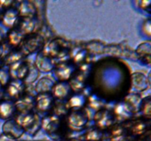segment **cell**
<instances>
[{"label": "cell", "instance_id": "obj_21", "mask_svg": "<svg viewBox=\"0 0 151 141\" xmlns=\"http://www.w3.org/2000/svg\"><path fill=\"white\" fill-rule=\"evenodd\" d=\"M87 104V97L82 93L72 94L66 101V105L69 110L83 109Z\"/></svg>", "mask_w": 151, "mask_h": 141}, {"label": "cell", "instance_id": "obj_44", "mask_svg": "<svg viewBox=\"0 0 151 141\" xmlns=\"http://www.w3.org/2000/svg\"><path fill=\"white\" fill-rule=\"evenodd\" d=\"M1 15H2V13H1V10H0V19H1Z\"/></svg>", "mask_w": 151, "mask_h": 141}, {"label": "cell", "instance_id": "obj_7", "mask_svg": "<svg viewBox=\"0 0 151 141\" xmlns=\"http://www.w3.org/2000/svg\"><path fill=\"white\" fill-rule=\"evenodd\" d=\"M44 38L39 35H30L25 39L21 44L20 51L24 56L29 55L36 52L40 48L43 46Z\"/></svg>", "mask_w": 151, "mask_h": 141}, {"label": "cell", "instance_id": "obj_22", "mask_svg": "<svg viewBox=\"0 0 151 141\" xmlns=\"http://www.w3.org/2000/svg\"><path fill=\"white\" fill-rule=\"evenodd\" d=\"M110 129L109 138L111 141H127L129 133L123 124H114Z\"/></svg>", "mask_w": 151, "mask_h": 141}, {"label": "cell", "instance_id": "obj_6", "mask_svg": "<svg viewBox=\"0 0 151 141\" xmlns=\"http://www.w3.org/2000/svg\"><path fill=\"white\" fill-rule=\"evenodd\" d=\"M94 122L96 128L103 131L112 127L116 123V120L113 112L104 108L96 112L94 115Z\"/></svg>", "mask_w": 151, "mask_h": 141}, {"label": "cell", "instance_id": "obj_16", "mask_svg": "<svg viewBox=\"0 0 151 141\" xmlns=\"http://www.w3.org/2000/svg\"><path fill=\"white\" fill-rule=\"evenodd\" d=\"M150 81L147 76L141 72H134L131 75V88L136 92H143L146 90L149 86Z\"/></svg>", "mask_w": 151, "mask_h": 141}, {"label": "cell", "instance_id": "obj_10", "mask_svg": "<svg viewBox=\"0 0 151 141\" xmlns=\"http://www.w3.org/2000/svg\"><path fill=\"white\" fill-rule=\"evenodd\" d=\"M89 77V75L81 71L78 69H76V71L68 82L72 88V92H75V93L82 92L85 89L86 87L88 85L87 82Z\"/></svg>", "mask_w": 151, "mask_h": 141}, {"label": "cell", "instance_id": "obj_32", "mask_svg": "<svg viewBox=\"0 0 151 141\" xmlns=\"http://www.w3.org/2000/svg\"><path fill=\"white\" fill-rule=\"evenodd\" d=\"M24 57V56L21 52L20 50H14L3 59V64L4 66H10L14 63L21 61V60H23Z\"/></svg>", "mask_w": 151, "mask_h": 141}, {"label": "cell", "instance_id": "obj_25", "mask_svg": "<svg viewBox=\"0 0 151 141\" xmlns=\"http://www.w3.org/2000/svg\"><path fill=\"white\" fill-rule=\"evenodd\" d=\"M37 25V20L35 17L33 18H22L19 23V30L22 35H30L35 31Z\"/></svg>", "mask_w": 151, "mask_h": 141}, {"label": "cell", "instance_id": "obj_18", "mask_svg": "<svg viewBox=\"0 0 151 141\" xmlns=\"http://www.w3.org/2000/svg\"><path fill=\"white\" fill-rule=\"evenodd\" d=\"M33 63L39 72L48 73L55 68V63H53L52 59L44 55L42 52L37 54Z\"/></svg>", "mask_w": 151, "mask_h": 141}, {"label": "cell", "instance_id": "obj_29", "mask_svg": "<svg viewBox=\"0 0 151 141\" xmlns=\"http://www.w3.org/2000/svg\"><path fill=\"white\" fill-rule=\"evenodd\" d=\"M24 35L22 32L19 30V29H9L7 34V43L12 47L20 46L22 43L24 41Z\"/></svg>", "mask_w": 151, "mask_h": 141}, {"label": "cell", "instance_id": "obj_14", "mask_svg": "<svg viewBox=\"0 0 151 141\" xmlns=\"http://www.w3.org/2000/svg\"><path fill=\"white\" fill-rule=\"evenodd\" d=\"M53 98L60 101H67L72 95V90L68 82H58L55 83L52 90Z\"/></svg>", "mask_w": 151, "mask_h": 141}, {"label": "cell", "instance_id": "obj_30", "mask_svg": "<svg viewBox=\"0 0 151 141\" xmlns=\"http://www.w3.org/2000/svg\"><path fill=\"white\" fill-rule=\"evenodd\" d=\"M87 50L81 47H76L69 52V57L72 60V63L75 66H81L84 63L86 59L87 58Z\"/></svg>", "mask_w": 151, "mask_h": 141}, {"label": "cell", "instance_id": "obj_17", "mask_svg": "<svg viewBox=\"0 0 151 141\" xmlns=\"http://www.w3.org/2000/svg\"><path fill=\"white\" fill-rule=\"evenodd\" d=\"M2 133L13 137L15 139H19L24 133V129L16 123L14 119H9L4 121L1 126Z\"/></svg>", "mask_w": 151, "mask_h": 141}, {"label": "cell", "instance_id": "obj_35", "mask_svg": "<svg viewBox=\"0 0 151 141\" xmlns=\"http://www.w3.org/2000/svg\"><path fill=\"white\" fill-rule=\"evenodd\" d=\"M103 137L102 130L95 127L87 131L85 135V139L87 141H100L103 139Z\"/></svg>", "mask_w": 151, "mask_h": 141}, {"label": "cell", "instance_id": "obj_42", "mask_svg": "<svg viewBox=\"0 0 151 141\" xmlns=\"http://www.w3.org/2000/svg\"><path fill=\"white\" fill-rule=\"evenodd\" d=\"M4 41V32H2L1 29H0V44L2 43Z\"/></svg>", "mask_w": 151, "mask_h": 141}, {"label": "cell", "instance_id": "obj_3", "mask_svg": "<svg viewBox=\"0 0 151 141\" xmlns=\"http://www.w3.org/2000/svg\"><path fill=\"white\" fill-rule=\"evenodd\" d=\"M89 117L85 109L70 110L65 119L66 126L71 130L79 132L86 128L88 124Z\"/></svg>", "mask_w": 151, "mask_h": 141}, {"label": "cell", "instance_id": "obj_41", "mask_svg": "<svg viewBox=\"0 0 151 141\" xmlns=\"http://www.w3.org/2000/svg\"><path fill=\"white\" fill-rule=\"evenodd\" d=\"M4 87L0 84V100L2 99L3 96H4Z\"/></svg>", "mask_w": 151, "mask_h": 141}, {"label": "cell", "instance_id": "obj_43", "mask_svg": "<svg viewBox=\"0 0 151 141\" xmlns=\"http://www.w3.org/2000/svg\"><path fill=\"white\" fill-rule=\"evenodd\" d=\"M3 66H4V64H3V59L1 58V56H0V68H1V67H3Z\"/></svg>", "mask_w": 151, "mask_h": 141}, {"label": "cell", "instance_id": "obj_2", "mask_svg": "<svg viewBox=\"0 0 151 141\" xmlns=\"http://www.w3.org/2000/svg\"><path fill=\"white\" fill-rule=\"evenodd\" d=\"M14 116L16 123L30 135H35L41 128V118L35 112L16 113Z\"/></svg>", "mask_w": 151, "mask_h": 141}, {"label": "cell", "instance_id": "obj_27", "mask_svg": "<svg viewBox=\"0 0 151 141\" xmlns=\"http://www.w3.org/2000/svg\"><path fill=\"white\" fill-rule=\"evenodd\" d=\"M106 104V101L101 96L96 94L95 93H91L88 97H87V104L91 110H94L95 112L102 109L106 108L105 106Z\"/></svg>", "mask_w": 151, "mask_h": 141}, {"label": "cell", "instance_id": "obj_12", "mask_svg": "<svg viewBox=\"0 0 151 141\" xmlns=\"http://www.w3.org/2000/svg\"><path fill=\"white\" fill-rule=\"evenodd\" d=\"M55 98L51 93L38 94L35 98V108L41 113L52 111Z\"/></svg>", "mask_w": 151, "mask_h": 141}, {"label": "cell", "instance_id": "obj_33", "mask_svg": "<svg viewBox=\"0 0 151 141\" xmlns=\"http://www.w3.org/2000/svg\"><path fill=\"white\" fill-rule=\"evenodd\" d=\"M142 118L150 120L151 116V98L150 95H147L142 100L140 110Z\"/></svg>", "mask_w": 151, "mask_h": 141}, {"label": "cell", "instance_id": "obj_36", "mask_svg": "<svg viewBox=\"0 0 151 141\" xmlns=\"http://www.w3.org/2000/svg\"><path fill=\"white\" fill-rule=\"evenodd\" d=\"M10 79L11 78H10V73H9L8 68L1 67L0 68V84L4 88H5L7 84L10 82Z\"/></svg>", "mask_w": 151, "mask_h": 141}, {"label": "cell", "instance_id": "obj_13", "mask_svg": "<svg viewBox=\"0 0 151 141\" xmlns=\"http://www.w3.org/2000/svg\"><path fill=\"white\" fill-rule=\"evenodd\" d=\"M8 70L11 79L24 81L29 71V63L24 60H21L8 66Z\"/></svg>", "mask_w": 151, "mask_h": 141}, {"label": "cell", "instance_id": "obj_15", "mask_svg": "<svg viewBox=\"0 0 151 141\" xmlns=\"http://www.w3.org/2000/svg\"><path fill=\"white\" fill-rule=\"evenodd\" d=\"M35 98L31 94H24L14 101L16 113H28L33 111L35 108Z\"/></svg>", "mask_w": 151, "mask_h": 141}, {"label": "cell", "instance_id": "obj_34", "mask_svg": "<svg viewBox=\"0 0 151 141\" xmlns=\"http://www.w3.org/2000/svg\"><path fill=\"white\" fill-rule=\"evenodd\" d=\"M38 76H39V71H38V70L35 66L34 63H32V64L29 63V71H28L26 78L24 80L25 85L26 84H31L34 82L38 79Z\"/></svg>", "mask_w": 151, "mask_h": 141}, {"label": "cell", "instance_id": "obj_20", "mask_svg": "<svg viewBox=\"0 0 151 141\" xmlns=\"http://www.w3.org/2000/svg\"><path fill=\"white\" fill-rule=\"evenodd\" d=\"M19 17V15L17 9L10 7L5 10V11L1 15V23L6 28H8L9 29H13L17 24Z\"/></svg>", "mask_w": 151, "mask_h": 141}, {"label": "cell", "instance_id": "obj_19", "mask_svg": "<svg viewBox=\"0 0 151 141\" xmlns=\"http://www.w3.org/2000/svg\"><path fill=\"white\" fill-rule=\"evenodd\" d=\"M16 110L14 101L11 99L0 100V119L7 120L11 119L16 115Z\"/></svg>", "mask_w": 151, "mask_h": 141}, {"label": "cell", "instance_id": "obj_31", "mask_svg": "<svg viewBox=\"0 0 151 141\" xmlns=\"http://www.w3.org/2000/svg\"><path fill=\"white\" fill-rule=\"evenodd\" d=\"M52 113L55 115L59 116V117L63 118L64 116H66L70 110L67 107L66 105V101H60V100H55L53 107L52 109Z\"/></svg>", "mask_w": 151, "mask_h": 141}, {"label": "cell", "instance_id": "obj_23", "mask_svg": "<svg viewBox=\"0 0 151 141\" xmlns=\"http://www.w3.org/2000/svg\"><path fill=\"white\" fill-rule=\"evenodd\" d=\"M55 85V82L52 78L49 76H43L38 79L37 83L35 84L34 90L38 94L50 93Z\"/></svg>", "mask_w": 151, "mask_h": 141}, {"label": "cell", "instance_id": "obj_5", "mask_svg": "<svg viewBox=\"0 0 151 141\" xmlns=\"http://www.w3.org/2000/svg\"><path fill=\"white\" fill-rule=\"evenodd\" d=\"M124 123H127L123 125L128 130L129 135H134V136H142L146 135L150 131V120L142 117L137 118H133L132 119Z\"/></svg>", "mask_w": 151, "mask_h": 141}, {"label": "cell", "instance_id": "obj_8", "mask_svg": "<svg viewBox=\"0 0 151 141\" xmlns=\"http://www.w3.org/2000/svg\"><path fill=\"white\" fill-rule=\"evenodd\" d=\"M112 112L114 115L116 122L125 123L132 119L134 116V113L132 109L123 100H119L116 103Z\"/></svg>", "mask_w": 151, "mask_h": 141}, {"label": "cell", "instance_id": "obj_38", "mask_svg": "<svg viewBox=\"0 0 151 141\" xmlns=\"http://www.w3.org/2000/svg\"><path fill=\"white\" fill-rule=\"evenodd\" d=\"M150 1H139V5L140 8L142 9L143 10L150 13Z\"/></svg>", "mask_w": 151, "mask_h": 141}, {"label": "cell", "instance_id": "obj_40", "mask_svg": "<svg viewBox=\"0 0 151 141\" xmlns=\"http://www.w3.org/2000/svg\"><path fill=\"white\" fill-rule=\"evenodd\" d=\"M0 141H17V140L15 139L13 137L10 136V135L1 133L0 135Z\"/></svg>", "mask_w": 151, "mask_h": 141}, {"label": "cell", "instance_id": "obj_28", "mask_svg": "<svg viewBox=\"0 0 151 141\" xmlns=\"http://www.w3.org/2000/svg\"><path fill=\"white\" fill-rule=\"evenodd\" d=\"M124 101L128 104V105L132 109L134 114L139 113L140 110V105L142 98H141L140 95L137 93H127L123 98Z\"/></svg>", "mask_w": 151, "mask_h": 141}, {"label": "cell", "instance_id": "obj_9", "mask_svg": "<svg viewBox=\"0 0 151 141\" xmlns=\"http://www.w3.org/2000/svg\"><path fill=\"white\" fill-rule=\"evenodd\" d=\"M75 65L69 61L58 63L55 66L54 73L59 82H68L76 71Z\"/></svg>", "mask_w": 151, "mask_h": 141}, {"label": "cell", "instance_id": "obj_24", "mask_svg": "<svg viewBox=\"0 0 151 141\" xmlns=\"http://www.w3.org/2000/svg\"><path fill=\"white\" fill-rule=\"evenodd\" d=\"M151 44L149 41L142 43L136 49V54L145 64H150Z\"/></svg>", "mask_w": 151, "mask_h": 141}, {"label": "cell", "instance_id": "obj_4", "mask_svg": "<svg viewBox=\"0 0 151 141\" xmlns=\"http://www.w3.org/2000/svg\"><path fill=\"white\" fill-rule=\"evenodd\" d=\"M67 127L65 119L54 114H50L41 118V128L47 134L52 135H59Z\"/></svg>", "mask_w": 151, "mask_h": 141}, {"label": "cell", "instance_id": "obj_26", "mask_svg": "<svg viewBox=\"0 0 151 141\" xmlns=\"http://www.w3.org/2000/svg\"><path fill=\"white\" fill-rule=\"evenodd\" d=\"M19 16L22 18H33L37 13L35 4L29 1H22L17 9Z\"/></svg>", "mask_w": 151, "mask_h": 141}, {"label": "cell", "instance_id": "obj_37", "mask_svg": "<svg viewBox=\"0 0 151 141\" xmlns=\"http://www.w3.org/2000/svg\"><path fill=\"white\" fill-rule=\"evenodd\" d=\"M142 29L144 31L145 35H147V37L150 36V19L145 21L144 24L142 26Z\"/></svg>", "mask_w": 151, "mask_h": 141}, {"label": "cell", "instance_id": "obj_39", "mask_svg": "<svg viewBox=\"0 0 151 141\" xmlns=\"http://www.w3.org/2000/svg\"><path fill=\"white\" fill-rule=\"evenodd\" d=\"M13 1L11 0H4V1H0V10H7V9L12 7V4H13Z\"/></svg>", "mask_w": 151, "mask_h": 141}, {"label": "cell", "instance_id": "obj_11", "mask_svg": "<svg viewBox=\"0 0 151 141\" xmlns=\"http://www.w3.org/2000/svg\"><path fill=\"white\" fill-rule=\"evenodd\" d=\"M26 90V85L23 80L13 79L5 87V92L12 99H18L24 94Z\"/></svg>", "mask_w": 151, "mask_h": 141}, {"label": "cell", "instance_id": "obj_1", "mask_svg": "<svg viewBox=\"0 0 151 141\" xmlns=\"http://www.w3.org/2000/svg\"><path fill=\"white\" fill-rule=\"evenodd\" d=\"M96 94L106 101L125 96L131 85V76L128 67L115 59L100 60L92 68L90 77Z\"/></svg>", "mask_w": 151, "mask_h": 141}]
</instances>
